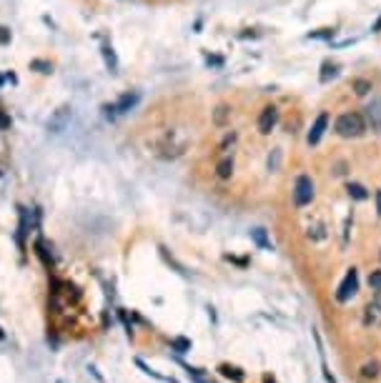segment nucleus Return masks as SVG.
Instances as JSON below:
<instances>
[{"label": "nucleus", "instance_id": "f257e3e1", "mask_svg": "<svg viewBox=\"0 0 381 383\" xmlns=\"http://www.w3.org/2000/svg\"><path fill=\"white\" fill-rule=\"evenodd\" d=\"M334 133L336 135H341V138H359V135H364L366 133V120L361 113H341L339 118L334 120Z\"/></svg>", "mask_w": 381, "mask_h": 383}, {"label": "nucleus", "instance_id": "f03ea898", "mask_svg": "<svg viewBox=\"0 0 381 383\" xmlns=\"http://www.w3.org/2000/svg\"><path fill=\"white\" fill-rule=\"evenodd\" d=\"M314 196H316V188H314L311 176L301 173V176L296 178V183H293V203H296L298 208H303L314 201Z\"/></svg>", "mask_w": 381, "mask_h": 383}, {"label": "nucleus", "instance_id": "7ed1b4c3", "mask_svg": "<svg viewBox=\"0 0 381 383\" xmlns=\"http://www.w3.org/2000/svg\"><path fill=\"white\" fill-rule=\"evenodd\" d=\"M70 118H73V108L68 105V103H63V105H58L53 113H50V118L45 120V130L48 133H63L65 128H68V123H70Z\"/></svg>", "mask_w": 381, "mask_h": 383}, {"label": "nucleus", "instance_id": "20e7f679", "mask_svg": "<svg viewBox=\"0 0 381 383\" xmlns=\"http://www.w3.org/2000/svg\"><path fill=\"white\" fill-rule=\"evenodd\" d=\"M356 291H359V273H356V268H349L346 276H344V281L336 288V300L346 303V300H351L353 295H356Z\"/></svg>", "mask_w": 381, "mask_h": 383}, {"label": "nucleus", "instance_id": "39448f33", "mask_svg": "<svg viewBox=\"0 0 381 383\" xmlns=\"http://www.w3.org/2000/svg\"><path fill=\"white\" fill-rule=\"evenodd\" d=\"M138 100H141V95H138V93H123L116 103H111V105H103V113H106L108 118L123 116V113H128V111H131V108H133Z\"/></svg>", "mask_w": 381, "mask_h": 383}, {"label": "nucleus", "instance_id": "423d86ee", "mask_svg": "<svg viewBox=\"0 0 381 383\" xmlns=\"http://www.w3.org/2000/svg\"><path fill=\"white\" fill-rule=\"evenodd\" d=\"M278 123V108L276 105H266L264 111H261V116H259V133L261 135H268L271 130H273V125Z\"/></svg>", "mask_w": 381, "mask_h": 383}, {"label": "nucleus", "instance_id": "0eeeda50", "mask_svg": "<svg viewBox=\"0 0 381 383\" xmlns=\"http://www.w3.org/2000/svg\"><path fill=\"white\" fill-rule=\"evenodd\" d=\"M326 128H328V113H323V111H321V113L316 116V120H314V125H311L309 135H306V143H309V146H316V143L323 138Z\"/></svg>", "mask_w": 381, "mask_h": 383}, {"label": "nucleus", "instance_id": "6e6552de", "mask_svg": "<svg viewBox=\"0 0 381 383\" xmlns=\"http://www.w3.org/2000/svg\"><path fill=\"white\" fill-rule=\"evenodd\" d=\"M50 251H53V248L48 245V240H45V238H38V240H35V253H38V258L43 261L45 268H50V265H53V253H50Z\"/></svg>", "mask_w": 381, "mask_h": 383}, {"label": "nucleus", "instance_id": "1a4fd4ad", "mask_svg": "<svg viewBox=\"0 0 381 383\" xmlns=\"http://www.w3.org/2000/svg\"><path fill=\"white\" fill-rule=\"evenodd\" d=\"M231 173H234V155H223L216 163V176L221 180H226V178H231Z\"/></svg>", "mask_w": 381, "mask_h": 383}, {"label": "nucleus", "instance_id": "9d476101", "mask_svg": "<svg viewBox=\"0 0 381 383\" xmlns=\"http://www.w3.org/2000/svg\"><path fill=\"white\" fill-rule=\"evenodd\" d=\"M20 210V223H18V245L26 248V236L30 231V221H28V210L26 208H18Z\"/></svg>", "mask_w": 381, "mask_h": 383}, {"label": "nucleus", "instance_id": "9b49d317", "mask_svg": "<svg viewBox=\"0 0 381 383\" xmlns=\"http://www.w3.org/2000/svg\"><path fill=\"white\" fill-rule=\"evenodd\" d=\"M228 120H231V105H226V103L216 105V111H213V123H216L218 128H223Z\"/></svg>", "mask_w": 381, "mask_h": 383}, {"label": "nucleus", "instance_id": "f8f14e48", "mask_svg": "<svg viewBox=\"0 0 381 383\" xmlns=\"http://www.w3.org/2000/svg\"><path fill=\"white\" fill-rule=\"evenodd\" d=\"M100 53H103V60H106V68H108L111 73H116V70H118V58H116V53H113V45L103 43Z\"/></svg>", "mask_w": 381, "mask_h": 383}, {"label": "nucleus", "instance_id": "ddd939ff", "mask_svg": "<svg viewBox=\"0 0 381 383\" xmlns=\"http://www.w3.org/2000/svg\"><path fill=\"white\" fill-rule=\"evenodd\" d=\"M346 190H349V196H351L353 201H366V198H369V190H366L361 183H349Z\"/></svg>", "mask_w": 381, "mask_h": 383}, {"label": "nucleus", "instance_id": "4468645a", "mask_svg": "<svg viewBox=\"0 0 381 383\" xmlns=\"http://www.w3.org/2000/svg\"><path fill=\"white\" fill-rule=\"evenodd\" d=\"M30 70H38V73H43V75H50V73H53V63H48V60H43V58H33L30 60Z\"/></svg>", "mask_w": 381, "mask_h": 383}, {"label": "nucleus", "instance_id": "2eb2a0df", "mask_svg": "<svg viewBox=\"0 0 381 383\" xmlns=\"http://www.w3.org/2000/svg\"><path fill=\"white\" fill-rule=\"evenodd\" d=\"M351 90L356 93V95H366V93L371 90V80H366V78H353Z\"/></svg>", "mask_w": 381, "mask_h": 383}, {"label": "nucleus", "instance_id": "dca6fc26", "mask_svg": "<svg viewBox=\"0 0 381 383\" xmlns=\"http://www.w3.org/2000/svg\"><path fill=\"white\" fill-rule=\"evenodd\" d=\"M226 378H231V381H243V373L238 371V368H234V366H228V363H221V368H218Z\"/></svg>", "mask_w": 381, "mask_h": 383}, {"label": "nucleus", "instance_id": "f3484780", "mask_svg": "<svg viewBox=\"0 0 381 383\" xmlns=\"http://www.w3.org/2000/svg\"><path fill=\"white\" fill-rule=\"evenodd\" d=\"M309 238H311V240H323V238H326V226H323V223L309 226Z\"/></svg>", "mask_w": 381, "mask_h": 383}, {"label": "nucleus", "instance_id": "a211bd4d", "mask_svg": "<svg viewBox=\"0 0 381 383\" xmlns=\"http://www.w3.org/2000/svg\"><path fill=\"white\" fill-rule=\"evenodd\" d=\"M336 73H339V68H336L334 63H323V65H321V75H319V78H321V83H328V78H334Z\"/></svg>", "mask_w": 381, "mask_h": 383}, {"label": "nucleus", "instance_id": "6ab92c4d", "mask_svg": "<svg viewBox=\"0 0 381 383\" xmlns=\"http://www.w3.org/2000/svg\"><path fill=\"white\" fill-rule=\"evenodd\" d=\"M361 376H364V378H376V376H379V363H376V361L366 363V366L361 368Z\"/></svg>", "mask_w": 381, "mask_h": 383}, {"label": "nucleus", "instance_id": "aec40b11", "mask_svg": "<svg viewBox=\"0 0 381 383\" xmlns=\"http://www.w3.org/2000/svg\"><path fill=\"white\" fill-rule=\"evenodd\" d=\"M278 163H281V148H276L273 155H268V171H276Z\"/></svg>", "mask_w": 381, "mask_h": 383}, {"label": "nucleus", "instance_id": "412c9836", "mask_svg": "<svg viewBox=\"0 0 381 383\" xmlns=\"http://www.w3.org/2000/svg\"><path fill=\"white\" fill-rule=\"evenodd\" d=\"M173 348H176L178 353H186V351H191V341H186V338H173Z\"/></svg>", "mask_w": 381, "mask_h": 383}, {"label": "nucleus", "instance_id": "4be33fe9", "mask_svg": "<svg viewBox=\"0 0 381 383\" xmlns=\"http://www.w3.org/2000/svg\"><path fill=\"white\" fill-rule=\"evenodd\" d=\"M251 236L256 238V243L259 245H264V248H271V243L266 240V233H264V228H256V231H251Z\"/></svg>", "mask_w": 381, "mask_h": 383}, {"label": "nucleus", "instance_id": "5701e85b", "mask_svg": "<svg viewBox=\"0 0 381 383\" xmlns=\"http://www.w3.org/2000/svg\"><path fill=\"white\" fill-rule=\"evenodd\" d=\"M369 286H371L374 291H381V268H379V270H374V273L369 276Z\"/></svg>", "mask_w": 381, "mask_h": 383}, {"label": "nucleus", "instance_id": "b1692460", "mask_svg": "<svg viewBox=\"0 0 381 383\" xmlns=\"http://www.w3.org/2000/svg\"><path fill=\"white\" fill-rule=\"evenodd\" d=\"M10 40H13V33H10V28L0 25V45H10Z\"/></svg>", "mask_w": 381, "mask_h": 383}, {"label": "nucleus", "instance_id": "393cba45", "mask_svg": "<svg viewBox=\"0 0 381 383\" xmlns=\"http://www.w3.org/2000/svg\"><path fill=\"white\" fill-rule=\"evenodd\" d=\"M369 311H376V313H381V291H376V293H374L371 303H369Z\"/></svg>", "mask_w": 381, "mask_h": 383}, {"label": "nucleus", "instance_id": "a878e982", "mask_svg": "<svg viewBox=\"0 0 381 383\" xmlns=\"http://www.w3.org/2000/svg\"><path fill=\"white\" fill-rule=\"evenodd\" d=\"M186 373H188V378H193L196 383H206V378L198 373V368H191V366H188V368H186Z\"/></svg>", "mask_w": 381, "mask_h": 383}, {"label": "nucleus", "instance_id": "bb28decb", "mask_svg": "<svg viewBox=\"0 0 381 383\" xmlns=\"http://www.w3.org/2000/svg\"><path fill=\"white\" fill-rule=\"evenodd\" d=\"M331 35H334L331 28H323V30H319V33H309V38H331Z\"/></svg>", "mask_w": 381, "mask_h": 383}, {"label": "nucleus", "instance_id": "cd10ccee", "mask_svg": "<svg viewBox=\"0 0 381 383\" xmlns=\"http://www.w3.org/2000/svg\"><path fill=\"white\" fill-rule=\"evenodd\" d=\"M10 123H13L10 116H5V113L0 111V130H8V128H10Z\"/></svg>", "mask_w": 381, "mask_h": 383}, {"label": "nucleus", "instance_id": "c85d7f7f", "mask_svg": "<svg viewBox=\"0 0 381 383\" xmlns=\"http://www.w3.org/2000/svg\"><path fill=\"white\" fill-rule=\"evenodd\" d=\"M234 141H236V133H231V135H226L223 138V143H221V150H226L228 146H234Z\"/></svg>", "mask_w": 381, "mask_h": 383}, {"label": "nucleus", "instance_id": "c756f323", "mask_svg": "<svg viewBox=\"0 0 381 383\" xmlns=\"http://www.w3.org/2000/svg\"><path fill=\"white\" fill-rule=\"evenodd\" d=\"M206 63H208V65H223V58H216V56L211 58V56H208V58H206Z\"/></svg>", "mask_w": 381, "mask_h": 383}, {"label": "nucleus", "instance_id": "7c9ffc66", "mask_svg": "<svg viewBox=\"0 0 381 383\" xmlns=\"http://www.w3.org/2000/svg\"><path fill=\"white\" fill-rule=\"evenodd\" d=\"M376 208H379V215H381V190H376Z\"/></svg>", "mask_w": 381, "mask_h": 383}, {"label": "nucleus", "instance_id": "2f4dec72", "mask_svg": "<svg viewBox=\"0 0 381 383\" xmlns=\"http://www.w3.org/2000/svg\"><path fill=\"white\" fill-rule=\"evenodd\" d=\"M374 30H381V18L376 20V25H374Z\"/></svg>", "mask_w": 381, "mask_h": 383}, {"label": "nucleus", "instance_id": "473e14b6", "mask_svg": "<svg viewBox=\"0 0 381 383\" xmlns=\"http://www.w3.org/2000/svg\"><path fill=\"white\" fill-rule=\"evenodd\" d=\"M3 338H5V333H3V331H0V341H3Z\"/></svg>", "mask_w": 381, "mask_h": 383}, {"label": "nucleus", "instance_id": "72a5a7b5", "mask_svg": "<svg viewBox=\"0 0 381 383\" xmlns=\"http://www.w3.org/2000/svg\"><path fill=\"white\" fill-rule=\"evenodd\" d=\"M379 258H381V253H379Z\"/></svg>", "mask_w": 381, "mask_h": 383}]
</instances>
